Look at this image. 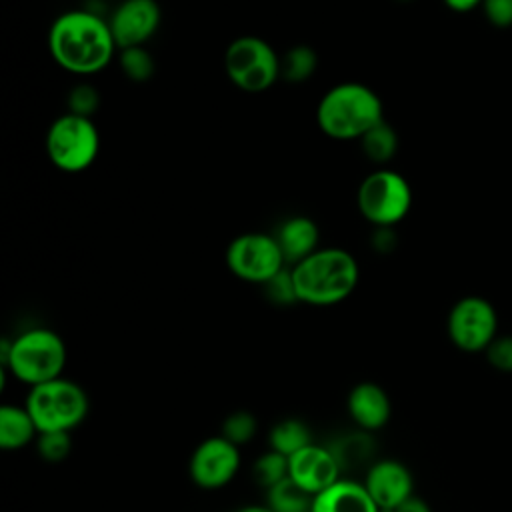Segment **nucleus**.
<instances>
[{
	"instance_id": "17",
	"label": "nucleus",
	"mask_w": 512,
	"mask_h": 512,
	"mask_svg": "<svg viewBox=\"0 0 512 512\" xmlns=\"http://www.w3.org/2000/svg\"><path fill=\"white\" fill-rule=\"evenodd\" d=\"M310 512H382L364 482L340 478L312 498Z\"/></svg>"
},
{
	"instance_id": "10",
	"label": "nucleus",
	"mask_w": 512,
	"mask_h": 512,
	"mask_svg": "<svg viewBox=\"0 0 512 512\" xmlns=\"http://www.w3.org/2000/svg\"><path fill=\"white\" fill-rule=\"evenodd\" d=\"M498 318L494 306L480 296L460 298L448 312V338L464 352H482L496 338Z\"/></svg>"
},
{
	"instance_id": "6",
	"label": "nucleus",
	"mask_w": 512,
	"mask_h": 512,
	"mask_svg": "<svg viewBox=\"0 0 512 512\" xmlns=\"http://www.w3.org/2000/svg\"><path fill=\"white\" fill-rule=\"evenodd\" d=\"M100 134L92 118L78 114L58 116L46 132V154L62 172H82L98 156Z\"/></svg>"
},
{
	"instance_id": "2",
	"label": "nucleus",
	"mask_w": 512,
	"mask_h": 512,
	"mask_svg": "<svg viewBox=\"0 0 512 512\" xmlns=\"http://www.w3.org/2000/svg\"><path fill=\"white\" fill-rule=\"evenodd\" d=\"M298 302L310 306H332L346 300L358 286L360 268L344 248H318L308 258L290 266Z\"/></svg>"
},
{
	"instance_id": "11",
	"label": "nucleus",
	"mask_w": 512,
	"mask_h": 512,
	"mask_svg": "<svg viewBox=\"0 0 512 512\" xmlns=\"http://www.w3.org/2000/svg\"><path fill=\"white\" fill-rule=\"evenodd\" d=\"M240 448L222 434L202 440L188 462L190 480L202 490H218L228 486L240 470Z\"/></svg>"
},
{
	"instance_id": "31",
	"label": "nucleus",
	"mask_w": 512,
	"mask_h": 512,
	"mask_svg": "<svg viewBox=\"0 0 512 512\" xmlns=\"http://www.w3.org/2000/svg\"><path fill=\"white\" fill-rule=\"evenodd\" d=\"M394 512H432V508L428 506L426 500H422L420 496L412 494L408 500H404Z\"/></svg>"
},
{
	"instance_id": "9",
	"label": "nucleus",
	"mask_w": 512,
	"mask_h": 512,
	"mask_svg": "<svg viewBox=\"0 0 512 512\" xmlns=\"http://www.w3.org/2000/svg\"><path fill=\"white\" fill-rule=\"evenodd\" d=\"M226 266L236 278L264 286L284 270L286 260L274 234L244 232L228 244Z\"/></svg>"
},
{
	"instance_id": "1",
	"label": "nucleus",
	"mask_w": 512,
	"mask_h": 512,
	"mask_svg": "<svg viewBox=\"0 0 512 512\" xmlns=\"http://www.w3.org/2000/svg\"><path fill=\"white\" fill-rule=\"evenodd\" d=\"M48 50L60 68L88 76L104 70L118 46L108 20L90 10H70L52 22Z\"/></svg>"
},
{
	"instance_id": "19",
	"label": "nucleus",
	"mask_w": 512,
	"mask_h": 512,
	"mask_svg": "<svg viewBox=\"0 0 512 512\" xmlns=\"http://www.w3.org/2000/svg\"><path fill=\"white\" fill-rule=\"evenodd\" d=\"M312 444V436L308 426L298 418H284L276 422L268 432L270 450L284 454L286 458L294 456L302 448Z\"/></svg>"
},
{
	"instance_id": "20",
	"label": "nucleus",
	"mask_w": 512,
	"mask_h": 512,
	"mask_svg": "<svg viewBox=\"0 0 512 512\" xmlns=\"http://www.w3.org/2000/svg\"><path fill=\"white\" fill-rule=\"evenodd\" d=\"M312 498L290 476L266 490V506L272 512H310Z\"/></svg>"
},
{
	"instance_id": "22",
	"label": "nucleus",
	"mask_w": 512,
	"mask_h": 512,
	"mask_svg": "<svg viewBox=\"0 0 512 512\" xmlns=\"http://www.w3.org/2000/svg\"><path fill=\"white\" fill-rule=\"evenodd\" d=\"M318 66V56L310 46L298 44L280 56V78L298 84L308 80Z\"/></svg>"
},
{
	"instance_id": "21",
	"label": "nucleus",
	"mask_w": 512,
	"mask_h": 512,
	"mask_svg": "<svg viewBox=\"0 0 512 512\" xmlns=\"http://www.w3.org/2000/svg\"><path fill=\"white\" fill-rule=\"evenodd\" d=\"M358 142L364 156L374 164L390 162L398 150V134L386 120L370 128Z\"/></svg>"
},
{
	"instance_id": "13",
	"label": "nucleus",
	"mask_w": 512,
	"mask_h": 512,
	"mask_svg": "<svg viewBox=\"0 0 512 512\" xmlns=\"http://www.w3.org/2000/svg\"><path fill=\"white\" fill-rule=\"evenodd\" d=\"M364 486L382 512H394L414 494L412 472L394 458L374 462L366 472Z\"/></svg>"
},
{
	"instance_id": "27",
	"label": "nucleus",
	"mask_w": 512,
	"mask_h": 512,
	"mask_svg": "<svg viewBox=\"0 0 512 512\" xmlns=\"http://www.w3.org/2000/svg\"><path fill=\"white\" fill-rule=\"evenodd\" d=\"M100 106V94L90 84H76L68 94V112L84 118H92V114Z\"/></svg>"
},
{
	"instance_id": "26",
	"label": "nucleus",
	"mask_w": 512,
	"mask_h": 512,
	"mask_svg": "<svg viewBox=\"0 0 512 512\" xmlns=\"http://www.w3.org/2000/svg\"><path fill=\"white\" fill-rule=\"evenodd\" d=\"M36 450L48 464H60L72 450L70 432H40L36 438Z\"/></svg>"
},
{
	"instance_id": "25",
	"label": "nucleus",
	"mask_w": 512,
	"mask_h": 512,
	"mask_svg": "<svg viewBox=\"0 0 512 512\" xmlns=\"http://www.w3.org/2000/svg\"><path fill=\"white\" fill-rule=\"evenodd\" d=\"M254 476L256 480L268 490L274 484L282 482L288 478V458L284 454H278L274 450L264 452L256 462H254Z\"/></svg>"
},
{
	"instance_id": "28",
	"label": "nucleus",
	"mask_w": 512,
	"mask_h": 512,
	"mask_svg": "<svg viewBox=\"0 0 512 512\" xmlns=\"http://www.w3.org/2000/svg\"><path fill=\"white\" fill-rule=\"evenodd\" d=\"M488 362L500 372H512V336H496L484 350Z\"/></svg>"
},
{
	"instance_id": "7",
	"label": "nucleus",
	"mask_w": 512,
	"mask_h": 512,
	"mask_svg": "<svg viewBox=\"0 0 512 512\" xmlns=\"http://www.w3.org/2000/svg\"><path fill=\"white\" fill-rule=\"evenodd\" d=\"M224 72L242 92L258 94L280 78V56L258 36H240L224 52Z\"/></svg>"
},
{
	"instance_id": "23",
	"label": "nucleus",
	"mask_w": 512,
	"mask_h": 512,
	"mask_svg": "<svg viewBox=\"0 0 512 512\" xmlns=\"http://www.w3.org/2000/svg\"><path fill=\"white\" fill-rule=\"evenodd\" d=\"M118 64L122 74L132 82H146L152 78L156 70V62L144 46H132V48L120 50Z\"/></svg>"
},
{
	"instance_id": "15",
	"label": "nucleus",
	"mask_w": 512,
	"mask_h": 512,
	"mask_svg": "<svg viewBox=\"0 0 512 512\" xmlns=\"http://www.w3.org/2000/svg\"><path fill=\"white\" fill-rule=\"evenodd\" d=\"M348 416L364 432H374L386 426L392 414L388 392L376 382H358L346 398Z\"/></svg>"
},
{
	"instance_id": "29",
	"label": "nucleus",
	"mask_w": 512,
	"mask_h": 512,
	"mask_svg": "<svg viewBox=\"0 0 512 512\" xmlns=\"http://www.w3.org/2000/svg\"><path fill=\"white\" fill-rule=\"evenodd\" d=\"M266 294L270 296L272 302L276 304H292L298 302L296 292H294V284H292V276H290V268L282 270L278 276H274L270 282L264 284Z\"/></svg>"
},
{
	"instance_id": "16",
	"label": "nucleus",
	"mask_w": 512,
	"mask_h": 512,
	"mask_svg": "<svg viewBox=\"0 0 512 512\" xmlns=\"http://www.w3.org/2000/svg\"><path fill=\"white\" fill-rule=\"evenodd\" d=\"M286 264L294 266L318 250L320 228L310 216H290L274 232Z\"/></svg>"
},
{
	"instance_id": "3",
	"label": "nucleus",
	"mask_w": 512,
	"mask_h": 512,
	"mask_svg": "<svg viewBox=\"0 0 512 512\" xmlns=\"http://www.w3.org/2000/svg\"><path fill=\"white\" fill-rule=\"evenodd\" d=\"M382 120L384 108L380 96L360 82L332 86L316 108V122L332 140H360Z\"/></svg>"
},
{
	"instance_id": "32",
	"label": "nucleus",
	"mask_w": 512,
	"mask_h": 512,
	"mask_svg": "<svg viewBox=\"0 0 512 512\" xmlns=\"http://www.w3.org/2000/svg\"><path fill=\"white\" fill-rule=\"evenodd\" d=\"M444 4L454 12H470L482 6V0H444Z\"/></svg>"
},
{
	"instance_id": "12",
	"label": "nucleus",
	"mask_w": 512,
	"mask_h": 512,
	"mask_svg": "<svg viewBox=\"0 0 512 512\" xmlns=\"http://www.w3.org/2000/svg\"><path fill=\"white\" fill-rule=\"evenodd\" d=\"M162 20V10L156 0H122L108 24L118 50L144 46L148 38L154 36Z\"/></svg>"
},
{
	"instance_id": "18",
	"label": "nucleus",
	"mask_w": 512,
	"mask_h": 512,
	"mask_svg": "<svg viewBox=\"0 0 512 512\" xmlns=\"http://www.w3.org/2000/svg\"><path fill=\"white\" fill-rule=\"evenodd\" d=\"M38 438V428L26 406H0V448L14 452L26 448Z\"/></svg>"
},
{
	"instance_id": "24",
	"label": "nucleus",
	"mask_w": 512,
	"mask_h": 512,
	"mask_svg": "<svg viewBox=\"0 0 512 512\" xmlns=\"http://www.w3.org/2000/svg\"><path fill=\"white\" fill-rule=\"evenodd\" d=\"M256 430H258L256 416L248 410H236L224 418L220 434L240 448L242 444L250 442L256 436Z\"/></svg>"
},
{
	"instance_id": "8",
	"label": "nucleus",
	"mask_w": 512,
	"mask_h": 512,
	"mask_svg": "<svg viewBox=\"0 0 512 512\" xmlns=\"http://www.w3.org/2000/svg\"><path fill=\"white\" fill-rule=\"evenodd\" d=\"M356 204L364 220L378 228H390L408 214L412 206V190L402 174L380 168L360 182Z\"/></svg>"
},
{
	"instance_id": "33",
	"label": "nucleus",
	"mask_w": 512,
	"mask_h": 512,
	"mask_svg": "<svg viewBox=\"0 0 512 512\" xmlns=\"http://www.w3.org/2000/svg\"><path fill=\"white\" fill-rule=\"evenodd\" d=\"M234 512H272L266 504L264 506H256V504H248V506H242V508H238V510H234Z\"/></svg>"
},
{
	"instance_id": "30",
	"label": "nucleus",
	"mask_w": 512,
	"mask_h": 512,
	"mask_svg": "<svg viewBox=\"0 0 512 512\" xmlns=\"http://www.w3.org/2000/svg\"><path fill=\"white\" fill-rule=\"evenodd\" d=\"M480 8L496 28L512 26V0H482Z\"/></svg>"
},
{
	"instance_id": "14",
	"label": "nucleus",
	"mask_w": 512,
	"mask_h": 512,
	"mask_svg": "<svg viewBox=\"0 0 512 512\" xmlns=\"http://www.w3.org/2000/svg\"><path fill=\"white\" fill-rule=\"evenodd\" d=\"M288 476L308 494L316 496L340 480V462L332 448L312 442L288 458Z\"/></svg>"
},
{
	"instance_id": "4",
	"label": "nucleus",
	"mask_w": 512,
	"mask_h": 512,
	"mask_svg": "<svg viewBox=\"0 0 512 512\" xmlns=\"http://www.w3.org/2000/svg\"><path fill=\"white\" fill-rule=\"evenodd\" d=\"M66 344L50 328H30L16 338H2L0 364L18 382L38 386L62 376L66 366Z\"/></svg>"
},
{
	"instance_id": "5",
	"label": "nucleus",
	"mask_w": 512,
	"mask_h": 512,
	"mask_svg": "<svg viewBox=\"0 0 512 512\" xmlns=\"http://www.w3.org/2000/svg\"><path fill=\"white\" fill-rule=\"evenodd\" d=\"M38 434L40 432H70L84 422L88 414V396L84 388L68 378L32 386L24 402Z\"/></svg>"
}]
</instances>
